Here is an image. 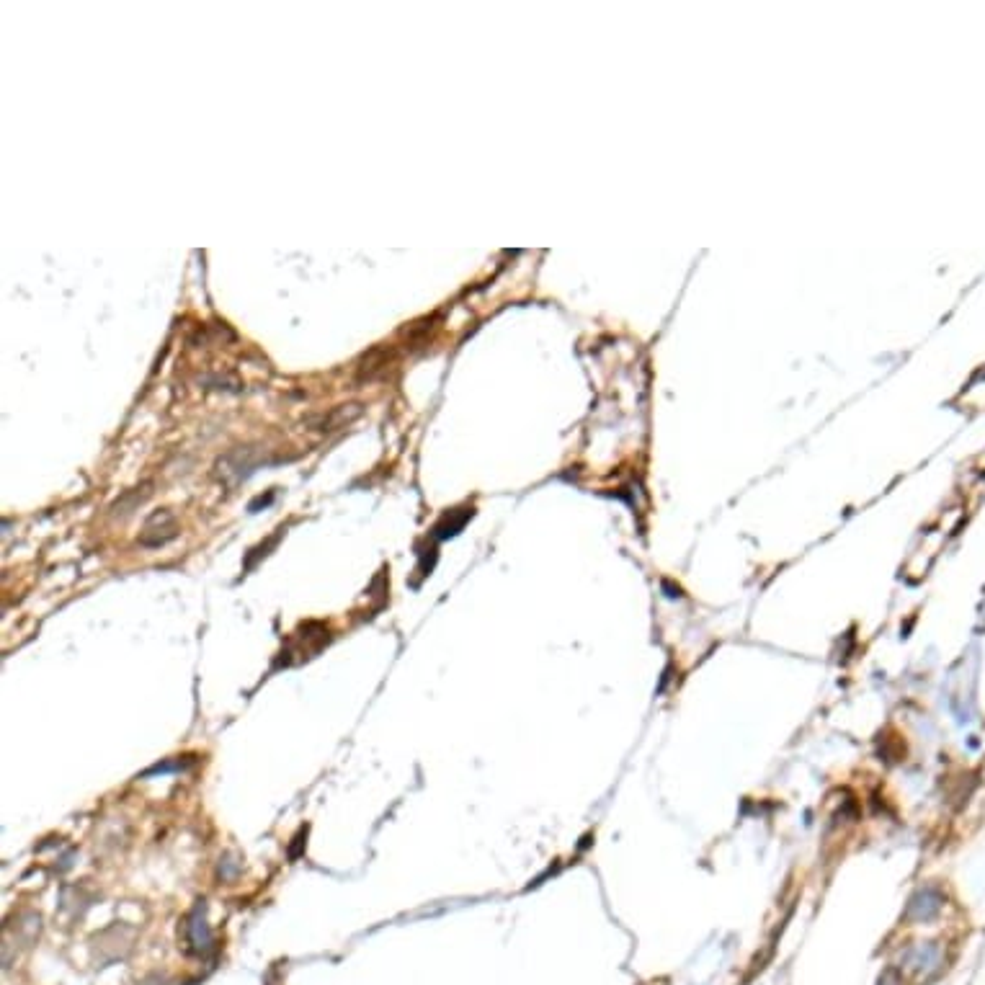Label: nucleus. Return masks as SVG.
I'll return each mask as SVG.
<instances>
[{
  "label": "nucleus",
  "mask_w": 985,
  "mask_h": 985,
  "mask_svg": "<svg viewBox=\"0 0 985 985\" xmlns=\"http://www.w3.org/2000/svg\"><path fill=\"white\" fill-rule=\"evenodd\" d=\"M942 906H944V895L939 893L937 888H924L918 890V893L911 898L906 916L908 921L926 924V921H931V918H937L939 913H942Z\"/></svg>",
  "instance_id": "2"
},
{
  "label": "nucleus",
  "mask_w": 985,
  "mask_h": 985,
  "mask_svg": "<svg viewBox=\"0 0 985 985\" xmlns=\"http://www.w3.org/2000/svg\"><path fill=\"white\" fill-rule=\"evenodd\" d=\"M903 965H906V970L916 980L937 978V975L942 973V967H944V949L939 947L937 942L916 944V947H911L906 952V957H903Z\"/></svg>",
  "instance_id": "1"
},
{
  "label": "nucleus",
  "mask_w": 985,
  "mask_h": 985,
  "mask_svg": "<svg viewBox=\"0 0 985 985\" xmlns=\"http://www.w3.org/2000/svg\"><path fill=\"white\" fill-rule=\"evenodd\" d=\"M176 532L178 527L171 511H158V514H153L147 519L140 542L145 547H160L166 545V542H171V539L176 537Z\"/></svg>",
  "instance_id": "3"
}]
</instances>
